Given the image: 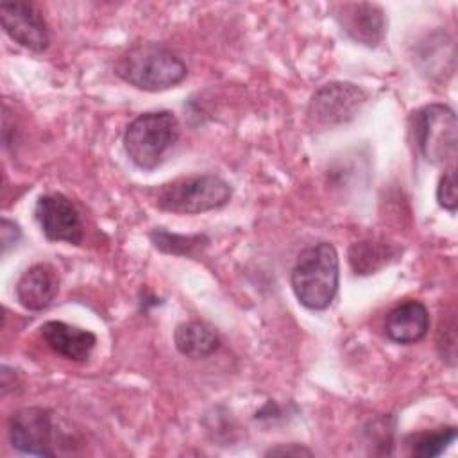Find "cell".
Segmentation results:
<instances>
[{"label": "cell", "instance_id": "cell-1", "mask_svg": "<svg viewBox=\"0 0 458 458\" xmlns=\"http://www.w3.org/2000/svg\"><path fill=\"white\" fill-rule=\"evenodd\" d=\"M114 73L143 91H163L177 86L188 75L184 61L157 43H141L122 52L114 61Z\"/></svg>", "mask_w": 458, "mask_h": 458}, {"label": "cell", "instance_id": "cell-2", "mask_svg": "<svg viewBox=\"0 0 458 458\" xmlns=\"http://www.w3.org/2000/svg\"><path fill=\"white\" fill-rule=\"evenodd\" d=\"M338 254L327 242L304 249L290 274V284L297 301L313 311L329 308L338 292Z\"/></svg>", "mask_w": 458, "mask_h": 458}, {"label": "cell", "instance_id": "cell-3", "mask_svg": "<svg viewBox=\"0 0 458 458\" xmlns=\"http://www.w3.org/2000/svg\"><path fill=\"white\" fill-rule=\"evenodd\" d=\"M181 125L172 111H147L138 114L123 132V148L129 159L141 170L159 166L166 152L175 145Z\"/></svg>", "mask_w": 458, "mask_h": 458}, {"label": "cell", "instance_id": "cell-4", "mask_svg": "<svg viewBox=\"0 0 458 458\" xmlns=\"http://www.w3.org/2000/svg\"><path fill=\"white\" fill-rule=\"evenodd\" d=\"M231 184L215 175H188L161 184L154 191L156 206L163 211L175 215H197L211 209H218L231 200Z\"/></svg>", "mask_w": 458, "mask_h": 458}, {"label": "cell", "instance_id": "cell-5", "mask_svg": "<svg viewBox=\"0 0 458 458\" xmlns=\"http://www.w3.org/2000/svg\"><path fill=\"white\" fill-rule=\"evenodd\" d=\"M411 131L422 157L445 166L456 157L458 123L454 111L445 104H428L413 113Z\"/></svg>", "mask_w": 458, "mask_h": 458}, {"label": "cell", "instance_id": "cell-6", "mask_svg": "<svg viewBox=\"0 0 458 458\" xmlns=\"http://www.w3.org/2000/svg\"><path fill=\"white\" fill-rule=\"evenodd\" d=\"M367 100V91L351 82H329L318 88L308 106L313 129H333L351 122Z\"/></svg>", "mask_w": 458, "mask_h": 458}, {"label": "cell", "instance_id": "cell-7", "mask_svg": "<svg viewBox=\"0 0 458 458\" xmlns=\"http://www.w3.org/2000/svg\"><path fill=\"white\" fill-rule=\"evenodd\" d=\"M11 445L25 454L55 456V422L47 408L29 406L16 410L7 422Z\"/></svg>", "mask_w": 458, "mask_h": 458}, {"label": "cell", "instance_id": "cell-8", "mask_svg": "<svg viewBox=\"0 0 458 458\" xmlns=\"http://www.w3.org/2000/svg\"><path fill=\"white\" fill-rule=\"evenodd\" d=\"M34 216L50 242L79 245L84 238L82 220L73 202L63 193H45L38 199Z\"/></svg>", "mask_w": 458, "mask_h": 458}, {"label": "cell", "instance_id": "cell-9", "mask_svg": "<svg viewBox=\"0 0 458 458\" xmlns=\"http://www.w3.org/2000/svg\"><path fill=\"white\" fill-rule=\"evenodd\" d=\"M0 21L5 34L32 52L47 50L50 43L48 25L36 5L29 2H2Z\"/></svg>", "mask_w": 458, "mask_h": 458}, {"label": "cell", "instance_id": "cell-10", "mask_svg": "<svg viewBox=\"0 0 458 458\" xmlns=\"http://www.w3.org/2000/svg\"><path fill=\"white\" fill-rule=\"evenodd\" d=\"M335 18L342 30L360 45L377 47L385 38V13L376 4H338L335 7Z\"/></svg>", "mask_w": 458, "mask_h": 458}, {"label": "cell", "instance_id": "cell-11", "mask_svg": "<svg viewBox=\"0 0 458 458\" xmlns=\"http://www.w3.org/2000/svg\"><path fill=\"white\" fill-rule=\"evenodd\" d=\"M59 292L57 270L48 263L29 267L16 283V299L29 311L47 310Z\"/></svg>", "mask_w": 458, "mask_h": 458}, {"label": "cell", "instance_id": "cell-12", "mask_svg": "<svg viewBox=\"0 0 458 458\" xmlns=\"http://www.w3.org/2000/svg\"><path fill=\"white\" fill-rule=\"evenodd\" d=\"M39 333L45 344L54 352L77 363L86 361L97 344V336L91 331L81 329L77 326H72L61 320L45 322L39 327Z\"/></svg>", "mask_w": 458, "mask_h": 458}, {"label": "cell", "instance_id": "cell-13", "mask_svg": "<svg viewBox=\"0 0 458 458\" xmlns=\"http://www.w3.org/2000/svg\"><path fill=\"white\" fill-rule=\"evenodd\" d=\"M429 329L428 308L419 301H408L388 311L385 333L395 344H417Z\"/></svg>", "mask_w": 458, "mask_h": 458}, {"label": "cell", "instance_id": "cell-14", "mask_svg": "<svg viewBox=\"0 0 458 458\" xmlns=\"http://www.w3.org/2000/svg\"><path fill=\"white\" fill-rule=\"evenodd\" d=\"M401 254V249L385 240H361L349 247L347 258L349 265L356 276H370L395 261Z\"/></svg>", "mask_w": 458, "mask_h": 458}, {"label": "cell", "instance_id": "cell-15", "mask_svg": "<svg viewBox=\"0 0 458 458\" xmlns=\"http://www.w3.org/2000/svg\"><path fill=\"white\" fill-rule=\"evenodd\" d=\"M175 349L188 358L211 356L220 347V336L213 326L199 320L181 322L174 331Z\"/></svg>", "mask_w": 458, "mask_h": 458}, {"label": "cell", "instance_id": "cell-16", "mask_svg": "<svg viewBox=\"0 0 458 458\" xmlns=\"http://www.w3.org/2000/svg\"><path fill=\"white\" fill-rule=\"evenodd\" d=\"M456 438V428L454 426H447V428H440L437 431H426V433H419L411 437L410 447H411V454L420 456V458H433L442 454L449 444H453Z\"/></svg>", "mask_w": 458, "mask_h": 458}, {"label": "cell", "instance_id": "cell-17", "mask_svg": "<svg viewBox=\"0 0 458 458\" xmlns=\"http://www.w3.org/2000/svg\"><path fill=\"white\" fill-rule=\"evenodd\" d=\"M150 240L157 249L170 254H193L195 249H200V245H206L209 242L204 234H195V236L172 234L163 227H156L150 233Z\"/></svg>", "mask_w": 458, "mask_h": 458}, {"label": "cell", "instance_id": "cell-18", "mask_svg": "<svg viewBox=\"0 0 458 458\" xmlns=\"http://www.w3.org/2000/svg\"><path fill=\"white\" fill-rule=\"evenodd\" d=\"M437 200L438 204L454 213L456 206H458V199H456V175H454V168H449L444 172V175L438 181L437 186Z\"/></svg>", "mask_w": 458, "mask_h": 458}, {"label": "cell", "instance_id": "cell-19", "mask_svg": "<svg viewBox=\"0 0 458 458\" xmlns=\"http://www.w3.org/2000/svg\"><path fill=\"white\" fill-rule=\"evenodd\" d=\"M0 238H2V252L5 254L9 247H14L21 238V229L16 222H11L7 218H2L0 225Z\"/></svg>", "mask_w": 458, "mask_h": 458}, {"label": "cell", "instance_id": "cell-20", "mask_svg": "<svg viewBox=\"0 0 458 458\" xmlns=\"http://www.w3.org/2000/svg\"><path fill=\"white\" fill-rule=\"evenodd\" d=\"M267 456H311L313 453L299 444H288V445H277V447H270L267 453Z\"/></svg>", "mask_w": 458, "mask_h": 458}]
</instances>
